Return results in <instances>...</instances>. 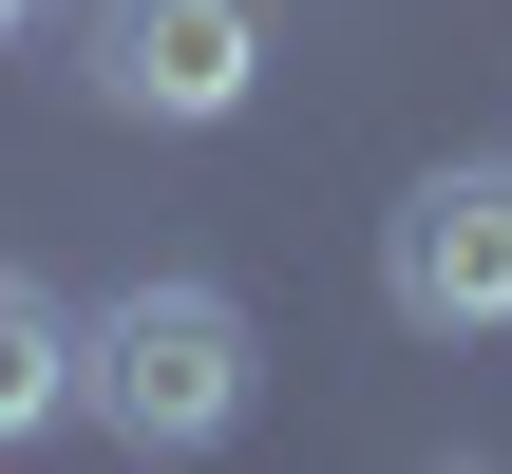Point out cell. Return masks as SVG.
I'll return each instance as SVG.
<instances>
[{"label":"cell","instance_id":"1","mask_svg":"<svg viewBox=\"0 0 512 474\" xmlns=\"http://www.w3.org/2000/svg\"><path fill=\"white\" fill-rule=\"evenodd\" d=\"M76 418H95L114 456H209V437L247 418V304L190 285V266L76 304Z\"/></svg>","mask_w":512,"mask_h":474},{"label":"cell","instance_id":"2","mask_svg":"<svg viewBox=\"0 0 512 474\" xmlns=\"http://www.w3.org/2000/svg\"><path fill=\"white\" fill-rule=\"evenodd\" d=\"M380 304L418 342H512V152H456L380 209Z\"/></svg>","mask_w":512,"mask_h":474},{"label":"cell","instance_id":"3","mask_svg":"<svg viewBox=\"0 0 512 474\" xmlns=\"http://www.w3.org/2000/svg\"><path fill=\"white\" fill-rule=\"evenodd\" d=\"M95 114H152V133H228L266 95V0H95Z\"/></svg>","mask_w":512,"mask_h":474},{"label":"cell","instance_id":"4","mask_svg":"<svg viewBox=\"0 0 512 474\" xmlns=\"http://www.w3.org/2000/svg\"><path fill=\"white\" fill-rule=\"evenodd\" d=\"M57 418H76V304H57L38 266H0V456L57 437Z\"/></svg>","mask_w":512,"mask_h":474},{"label":"cell","instance_id":"5","mask_svg":"<svg viewBox=\"0 0 512 474\" xmlns=\"http://www.w3.org/2000/svg\"><path fill=\"white\" fill-rule=\"evenodd\" d=\"M19 19H38V0H0V38H19Z\"/></svg>","mask_w":512,"mask_h":474}]
</instances>
